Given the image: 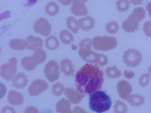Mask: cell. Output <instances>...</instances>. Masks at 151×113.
<instances>
[{"instance_id": "6da1fadb", "label": "cell", "mask_w": 151, "mask_h": 113, "mask_svg": "<svg viewBox=\"0 0 151 113\" xmlns=\"http://www.w3.org/2000/svg\"><path fill=\"white\" fill-rule=\"evenodd\" d=\"M76 89L83 94H91L101 89L104 83V73L100 67L92 64H86L76 74Z\"/></svg>"}, {"instance_id": "7a4b0ae2", "label": "cell", "mask_w": 151, "mask_h": 113, "mask_svg": "<svg viewBox=\"0 0 151 113\" xmlns=\"http://www.w3.org/2000/svg\"><path fill=\"white\" fill-rule=\"evenodd\" d=\"M93 46L92 40L89 39H84L79 44V55L84 61L91 64H96L103 66L108 63V58L106 56L99 54L92 50Z\"/></svg>"}, {"instance_id": "3957f363", "label": "cell", "mask_w": 151, "mask_h": 113, "mask_svg": "<svg viewBox=\"0 0 151 113\" xmlns=\"http://www.w3.org/2000/svg\"><path fill=\"white\" fill-rule=\"evenodd\" d=\"M89 109L97 113L108 111L111 106L110 97L103 91H99L89 94Z\"/></svg>"}, {"instance_id": "277c9868", "label": "cell", "mask_w": 151, "mask_h": 113, "mask_svg": "<svg viewBox=\"0 0 151 113\" xmlns=\"http://www.w3.org/2000/svg\"><path fill=\"white\" fill-rule=\"evenodd\" d=\"M117 44L116 38L113 36H95L92 39L93 47L98 51H106L114 49Z\"/></svg>"}, {"instance_id": "5b68a950", "label": "cell", "mask_w": 151, "mask_h": 113, "mask_svg": "<svg viewBox=\"0 0 151 113\" xmlns=\"http://www.w3.org/2000/svg\"><path fill=\"white\" fill-rule=\"evenodd\" d=\"M18 61L15 57H12L7 63L1 66V76L7 81L12 80L17 72Z\"/></svg>"}, {"instance_id": "8992f818", "label": "cell", "mask_w": 151, "mask_h": 113, "mask_svg": "<svg viewBox=\"0 0 151 113\" xmlns=\"http://www.w3.org/2000/svg\"><path fill=\"white\" fill-rule=\"evenodd\" d=\"M123 61L128 67H136L142 62V55L139 50L129 49L124 52Z\"/></svg>"}, {"instance_id": "52a82bcc", "label": "cell", "mask_w": 151, "mask_h": 113, "mask_svg": "<svg viewBox=\"0 0 151 113\" xmlns=\"http://www.w3.org/2000/svg\"><path fill=\"white\" fill-rule=\"evenodd\" d=\"M44 72L45 78L49 82H55L60 77L59 64L55 60L49 61L44 67Z\"/></svg>"}, {"instance_id": "ba28073f", "label": "cell", "mask_w": 151, "mask_h": 113, "mask_svg": "<svg viewBox=\"0 0 151 113\" xmlns=\"http://www.w3.org/2000/svg\"><path fill=\"white\" fill-rule=\"evenodd\" d=\"M34 29L36 34L46 37L51 34L52 26L46 19L40 18L35 22Z\"/></svg>"}, {"instance_id": "9c48e42d", "label": "cell", "mask_w": 151, "mask_h": 113, "mask_svg": "<svg viewBox=\"0 0 151 113\" xmlns=\"http://www.w3.org/2000/svg\"><path fill=\"white\" fill-rule=\"evenodd\" d=\"M48 84L44 80L37 79L34 80L28 88V93L31 96H37L47 90Z\"/></svg>"}, {"instance_id": "30bf717a", "label": "cell", "mask_w": 151, "mask_h": 113, "mask_svg": "<svg viewBox=\"0 0 151 113\" xmlns=\"http://www.w3.org/2000/svg\"><path fill=\"white\" fill-rule=\"evenodd\" d=\"M117 89L119 96L124 101L128 100L133 90L131 85L125 80H121L118 82Z\"/></svg>"}, {"instance_id": "8fae6325", "label": "cell", "mask_w": 151, "mask_h": 113, "mask_svg": "<svg viewBox=\"0 0 151 113\" xmlns=\"http://www.w3.org/2000/svg\"><path fill=\"white\" fill-rule=\"evenodd\" d=\"M64 94L68 99L70 103L74 105H77L81 103L85 96L84 94H83L78 90L75 89L73 88L69 87L65 88Z\"/></svg>"}, {"instance_id": "7c38bea8", "label": "cell", "mask_w": 151, "mask_h": 113, "mask_svg": "<svg viewBox=\"0 0 151 113\" xmlns=\"http://www.w3.org/2000/svg\"><path fill=\"white\" fill-rule=\"evenodd\" d=\"M70 11L72 14L77 16H82L88 14V9L86 5L78 0H73Z\"/></svg>"}, {"instance_id": "4fadbf2b", "label": "cell", "mask_w": 151, "mask_h": 113, "mask_svg": "<svg viewBox=\"0 0 151 113\" xmlns=\"http://www.w3.org/2000/svg\"><path fill=\"white\" fill-rule=\"evenodd\" d=\"M12 85L17 89H23L28 85L27 76L24 72H19L12 80Z\"/></svg>"}, {"instance_id": "5bb4252c", "label": "cell", "mask_w": 151, "mask_h": 113, "mask_svg": "<svg viewBox=\"0 0 151 113\" xmlns=\"http://www.w3.org/2000/svg\"><path fill=\"white\" fill-rule=\"evenodd\" d=\"M7 100L11 105L19 106L23 104L24 97L20 92L12 90L7 94Z\"/></svg>"}, {"instance_id": "9a60e30c", "label": "cell", "mask_w": 151, "mask_h": 113, "mask_svg": "<svg viewBox=\"0 0 151 113\" xmlns=\"http://www.w3.org/2000/svg\"><path fill=\"white\" fill-rule=\"evenodd\" d=\"M61 72L66 77H73L74 75L75 69L72 61L68 58L62 59L60 62Z\"/></svg>"}, {"instance_id": "2e32d148", "label": "cell", "mask_w": 151, "mask_h": 113, "mask_svg": "<svg viewBox=\"0 0 151 113\" xmlns=\"http://www.w3.org/2000/svg\"><path fill=\"white\" fill-rule=\"evenodd\" d=\"M80 28L84 31H88L95 27V21L91 16L87 15L78 20Z\"/></svg>"}, {"instance_id": "e0dca14e", "label": "cell", "mask_w": 151, "mask_h": 113, "mask_svg": "<svg viewBox=\"0 0 151 113\" xmlns=\"http://www.w3.org/2000/svg\"><path fill=\"white\" fill-rule=\"evenodd\" d=\"M39 64L36 61L34 56H25L21 60V65L26 70L31 71L35 70Z\"/></svg>"}, {"instance_id": "ac0fdd59", "label": "cell", "mask_w": 151, "mask_h": 113, "mask_svg": "<svg viewBox=\"0 0 151 113\" xmlns=\"http://www.w3.org/2000/svg\"><path fill=\"white\" fill-rule=\"evenodd\" d=\"M55 110L58 113H73L70 102L66 99H61L58 101L55 106Z\"/></svg>"}, {"instance_id": "d6986e66", "label": "cell", "mask_w": 151, "mask_h": 113, "mask_svg": "<svg viewBox=\"0 0 151 113\" xmlns=\"http://www.w3.org/2000/svg\"><path fill=\"white\" fill-rule=\"evenodd\" d=\"M26 40L28 42L27 49L35 50L43 46V40L39 37L29 36L27 37Z\"/></svg>"}, {"instance_id": "ffe728a7", "label": "cell", "mask_w": 151, "mask_h": 113, "mask_svg": "<svg viewBox=\"0 0 151 113\" xmlns=\"http://www.w3.org/2000/svg\"><path fill=\"white\" fill-rule=\"evenodd\" d=\"M139 26V23L132 19L128 17L122 23V27L124 31L127 33H133L137 31Z\"/></svg>"}, {"instance_id": "44dd1931", "label": "cell", "mask_w": 151, "mask_h": 113, "mask_svg": "<svg viewBox=\"0 0 151 113\" xmlns=\"http://www.w3.org/2000/svg\"><path fill=\"white\" fill-rule=\"evenodd\" d=\"M9 46L12 49L15 50H24L27 49V40L22 39H12L9 42Z\"/></svg>"}, {"instance_id": "7402d4cb", "label": "cell", "mask_w": 151, "mask_h": 113, "mask_svg": "<svg viewBox=\"0 0 151 113\" xmlns=\"http://www.w3.org/2000/svg\"><path fill=\"white\" fill-rule=\"evenodd\" d=\"M146 16L145 10L144 8L141 7H137L135 8L131 14L129 16V18L132 19L137 21L139 23L140 21H142Z\"/></svg>"}, {"instance_id": "603a6c76", "label": "cell", "mask_w": 151, "mask_h": 113, "mask_svg": "<svg viewBox=\"0 0 151 113\" xmlns=\"http://www.w3.org/2000/svg\"><path fill=\"white\" fill-rule=\"evenodd\" d=\"M131 105L134 107H139L144 105L145 103V97L139 94H132L127 100Z\"/></svg>"}, {"instance_id": "cb8c5ba5", "label": "cell", "mask_w": 151, "mask_h": 113, "mask_svg": "<svg viewBox=\"0 0 151 113\" xmlns=\"http://www.w3.org/2000/svg\"><path fill=\"white\" fill-rule=\"evenodd\" d=\"M60 45V44L59 40L55 36H49L45 41V45L46 48L50 50L57 49L59 48Z\"/></svg>"}, {"instance_id": "d4e9b609", "label": "cell", "mask_w": 151, "mask_h": 113, "mask_svg": "<svg viewBox=\"0 0 151 113\" xmlns=\"http://www.w3.org/2000/svg\"><path fill=\"white\" fill-rule=\"evenodd\" d=\"M45 13L50 16H53L59 13L60 6L54 1L48 2L45 7Z\"/></svg>"}, {"instance_id": "484cf974", "label": "cell", "mask_w": 151, "mask_h": 113, "mask_svg": "<svg viewBox=\"0 0 151 113\" xmlns=\"http://www.w3.org/2000/svg\"><path fill=\"white\" fill-rule=\"evenodd\" d=\"M60 39L65 45H69L75 41L73 35L67 29H63L60 34Z\"/></svg>"}, {"instance_id": "4316f807", "label": "cell", "mask_w": 151, "mask_h": 113, "mask_svg": "<svg viewBox=\"0 0 151 113\" xmlns=\"http://www.w3.org/2000/svg\"><path fill=\"white\" fill-rule=\"evenodd\" d=\"M66 26L69 30L74 34H77L79 31V22L73 16H70L66 19Z\"/></svg>"}, {"instance_id": "83f0119b", "label": "cell", "mask_w": 151, "mask_h": 113, "mask_svg": "<svg viewBox=\"0 0 151 113\" xmlns=\"http://www.w3.org/2000/svg\"><path fill=\"white\" fill-rule=\"evenodd\" d=\"M106 74L107 77L111 79H116L119 78L122 72L116 66H109L106 69Z\"/></svg>"}, {"instance_id": "f1b7e54d", "label": "cell", "mask_w": 151, "mask_h": 113, "mask_svg": "<svg viewBox=\"0 0 151 113\" xmlns=\"http://www.w3.org/2000/svg\"><path fill=\"white\" fill-rule=\"evenodd\" d=\"M33 56H34L36 61L39 64L44 63L47 59V53L41 48H39L34 50Z\"/></svg>"}, {"instance_id": "f546056e", "label": "cell", "mask_w": 151, "mask_h": 113, "mask_svg": "<svg viewBox=\"0 0 151 113\" xmlns=\"http://www.w3.org/2000/svg\"><path fill=\"white\" fill-rule=\"evenodd\" d=\"M117 10L120 13L127 11L130 7L129 0H118L116 4Z\"/></svg>"}, {"instance_id": "4dcf8cb0", "label": "cell", "mask_w": 151, "mask_h": 113, "mask_svg": "<svg viewBox=\"0 0 151 113\" xmlns=\"http://www.w3.org/2000/svg\"><path fill=\"white\" fill-rule=\"evenodd\" d=\"M128 111V107L127 105L120 100H117L114 106V113H127Z\"/></svg>"}, {"instance_id": "1f68e13d", "label": "cell", "mask_w": 151, "mask_h": 113, "mask_svg": "<svg viewBox=\"0 0 151 113\" xmlns=\"http://www.w3.org/2000/svg\"><path fill=\"white\" fill-rule=\"evenodd\" d=\"M65 91V88L63 84L61 83H56L52 85V92L53 94L55 97H58L61 96L63 93Z\"/></svg>"}, {"instance_id": "d6a6232c", "label": "cell", "mask_w": 151, "mask_h": 113, "mask_svg": "<svg viewBox=\"0 0 151 113\" xmlns=\"http://www.w3.org/2000/svg\"><path fill=\"white\" fill-rule=\"evenodd\" d=\"M119 24L116 21H110L108 22L106 26V31L109 34H115L119 31Z\"/></svg>"}, {"instance_id": "836d02e7", "label": "cell", "mask_w": 151, "mask_h": 113, "mask_svg": "<svg viewBox=\"0 0 151 113\" xmlns=\"http://www.w3.org/2000/svg\"><path fill=\"white\" fill-rule=\"evenodd\" d=\"M151 80V75L149 73H144L139 78V83L140 87L144 88L149 84Z\"/></svg>"}, {"instance_id": "e575fe53", "label": "cell", "mask_w": 151, "mask_h": 113, "mask_svg": "<svg viewBox=\"0 0 151 113\" xmlns=\"http://www.w3.org/2000/svg\"><path fill=\"white\" fill-rule=\"evenodd\" d=\"M143 31L147 36L151 37V21H145L143 24Z\"/></svg>"}, {"instance_id": "d590c367", "label": "cell", "mask_w": 151, "mask_h": 113, "mask_svg": "<svg viewBox=\"0 0 151 113\" xmlns=\"http://www.w3.org/2000/svg\"><path fill=\"white\" fill-rule=\"evenodd\" d=\"M1 113H16V112L13 107L5 106L2 109Z\"/></svg>"}, {"instance_id": "8d00e7d4", "label": "cell", "mask_w": 151, "mask_h": 113, "mask_svg": "<svg viewBox=\"0 0 151 113\" xmlns=\"http://www.w3.org/2000/svg\"><path fill=\"white\" fill-rule=\"evenodd\" d=\"M24 113H40L38 109L34 106H28L24 110Z\"/></svg>"}, {"instance_id": "74e56055", "label": "cell", "mask_w": 151, "mask_h": 113, "mask_svg": "<svg viewBox=\"0 0 151 113\" xmlns=\"http://www.w3.org/2000/svg\"><path fill=\"white\" fill-rule=\"evenodd\" d=\"M124 76L127 79H132L135 77V74L132 71H128L125 70L124 71Z\"/></svg>"}, {"instance_id": "f35d334b", "label": "cell", "mask_w": 151, "mask_h": 113, "mask_svg": "<svg viewBox=\"0 0 151 113\" xmlns=\"http://www.w3.org/2000/svg\"><path fill=\"white\" fill-rule=\"evenodd\" d=\"M73 113H88L83 108L79 106H76L73 109Z\"/></svg>"}, {"instance_id": "ab89813d", "label": "cell", "mask_w": 151, "mask_h": 113, "mask_svg": "<svg viewBox=\"0 0 151 113\" xmlns=\"http://www.w3.org/2000/svg\"><path fill=\"white\" fill-rule=\"evenodd\" d=\"M59 2H60L63 5L68 6L70 5L71 3H73V0H58Z\"/></svg>"}, {"instance_id": "60d3db41", "label": "cell", "mask_w": 151, "mask_h": 113, "mask_svg": "<svg viewBox=\"0 0 151 113\" xmlns=\"http://www.w3.org/2000/svg\"><path fill=\"white\" fill-rule=\"evenodd\" d=\"M143 0H130V2L133 5H141L143 3Z\"/></svg>"}, {"instance_id": "b9f144b4", "label": "cell", "mask_w": 151, "mask_h": 113, "mask_svg": "<svg viewBox=\"0 0 151 113\" xmlns=\"http://www.w3.org/2000/svg\"><path fill=\"white\" fill-rule=\"evenodd\" d=\"M147 10L151 17V2L148 3V4L147 5Z\"/></svg>"}, {"instance_id": "7bdbcfd3", "label": "cell", "mask_w": 151, "mask_h": 113, "mask_svg": "<svg viewBox=\"0 0 151 113\" xmlns=\"http://www.w3.org/2000/svg\"><path fill=\"white\" fill-rule=\"evenodd\" d=\"M148 73H149V74L151 76V65L149 67V68H148Z\"/></svg>"}, {"instance_id": "ee69618b", "label": "cell", "mask_w": 151, "mask_h": 113, "mask_svg": "<svg viewBox=\"0 0 151 113\" xmlns=\"http://www.w3.org/2000/svg\"><path fill=\"white\" fill-rule=\"evenodd\" d=\"M78 1H79L82 2L83 3H84V2H87V1H89V0H78Z\"/></svg>"}]
</instances>
